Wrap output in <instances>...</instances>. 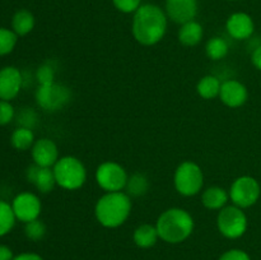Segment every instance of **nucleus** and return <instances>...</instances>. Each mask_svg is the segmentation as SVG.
<instances>
[{
    "label": "nucleus",
    "instance_id": "0eeeda50",
    "mask_svg": "<svg viewBox=\"0 0 261 260\" xmlns=\"http://www.w3.org/2000/svg\"><path fill=\"white\" fill-rule=\"evenodd\" d=\"M36 103L46 112H56L63 110L71 99V89L65 84L54 82L38 86L35 92Z\"/></svg>",
    "mask_w": 261,
    "mask_h": 260
},
{
    "label": "nucleus",
    "instance_id": "a211bd4d",
    "mask_svg": "<svg viewBox=\"0 0 261 260\" xmlns=\"http://www.w3.org/2000/svg\"><path fill=\"white\" fill-rule=\"evenodd\" d=\"M204 28L198 20H190L180 25L177 33L178 42L186 47H193V46L199 45L203 40Z\"/></svg>",
    "mask_w": 261,
    "mask_h": 260
},
{
    "label": "nucleus",
    "instance_id": "c9c22d12",
    "mask_svg": "<svg viewBox=\"0 0 261 260\" xmlns=\"http://www.w3.org/2000/svg\"><path fill=\"white\" fill-rule=\"evenodd\" d=\"M227 2H236V0H227Z\"/></svg>",
    "mask_w": 261,
    "mask_h": 260
},
{
    "label": "nucleus",
    "instance_id": "c756f323",
    "mask_svg": "<svg viewBox=\"0 0 261 260\" xmlns=\"http://www.w3.org/2000/svg\"><path fill=\"white\" fill-rule=\"evenodd\" d=\"M112 4L124 14H134L143 5L142 0H112Z\"/></svg>",
    "mask_w": 261,
    "mask_h": 260
},
{
    "label": "nucleus",
    "instance_id": "ddd939ff",
    "mask_svg": "<svg viewBox=\"0 0 261 260\" xmlns=\"http://www.w3.org/2000/svg\"><path fill=\"white\" fill-rule=\"evenodd\" d=\"M249 98V91L242 82L237 79H227L222 82L219 99L229 109H239L244 106Z\"/></svg>",
    "mask_w": 261,
    "mask_h": 260
},
{
    "label": "nucleus",
    "instance_id": "423d86ee",
    "mask_svg": "<svg viewBox=\"0 0 261 260\" xmlns=\"http://www.w3.org/2000/svg\"><path fill=\"white\" fill-rule=\"evenodd\" d=\"M219 233L228 240H237L244 236L249 227V219L244 209L236 205H226L217 216Z\"/></svg>",
    "mask_w": 261,
    "mask_h": 260
},
{
    "label": "nucleus",
    "instance_id": "7ed1b4c3",
    "mask_svg": "<svg viewBox=\"0 0 261 260\" xmlns=\"http://www.w3.org/2000/svg\"><path fill=\"white\" fill-rule=\"evenodd\" d=\"M155 227L162 241L177 245L186 241L193 235L195 222L186 209L173 206L161 213L155 222Z\"/></svg>",
    "mask_w": 261,
    "mask_h": 260
},
{
    "label": "nucleus",
    "instance_id": "bb28decb",
    "mask_svg": "<svg viewBox=\"0 0 261 260\" xmlns=\"http://www.w3.org/2000/svg\"><path fill=\"white\" fill-rule=\"evenodd\" d=\"M46 233H47V227H46L45 222L41 221L40 218L24 223V235L31 241H41L45 239Z\"/></svg>",
    "mask_w": 261,
    "mask_h": 260
},
{
    "label": "nucleus",
    "instance_id": "9b49d317",
    "mask_svg": "<svg viewBox=\"0 0 261 260\" xmlns=\"http://www.w3.org/2000/svg\"><path fill=\"white\" fill-rule=\"evenodd\" d=\"M24 78L17 66L7 65L0 69V99L12 101L19 94Z\"/></svg>",
    "mask_w": 261,
    "mask_h": 260
},
{
    "label": "nucleus",
    "instance_id": "f257e3e1",
    "mask_svg": "<svg viewBox=\"0 0 261 260\" xmlns=\"http://www.w3.org/2000/svg\"><path fill=\"white\" fill-rule=\"evenodd\" d=\"M167 14L155 4H143L133 15V37L143 46H154L161 42L167 32Z\"/></svg>",
    "mask_w": 261,
    "mask_h": 260
},
{
    "label": "nucleus",
    "instance_id": "a878e982",
    "mask_svg": "<svg viewBox=\"0 0 261 260\" xmlns=\"http://www.w3.org/2000/svg\"><path fill=\"white\" fill-rule=\"evenodd\" d=\"M18 36L12 28L0 27V56L9 55L17 46Z\"/></svg>",
    "mask_w": 261,
    "mask_h": 260
},
{
    "label": "nucleus",
    "instance_id": "b1692460",
    "mask_svg": "<svg viewBox=\"0 0 261 260\" xmlns=\"http://www.w3.org/2000/svg\"><path fill=\"white\" fill-rule=\"evenodd\" d=\"M228 42L221 36H214L209 38L205 43V54L211 60L218 61L228 55Z\"/></svg>",
    "mask_w": 261,
    "mask_h": 260
},
{
    "label": "nucleus",
    "instance_id": "2eb2a0df",
    "mask_svg": "<svg viewBox=\"0 0 261 260\" xmlns=\"http://www.w3.org/2000/svg\"><path fill=\"white\" fill-rule=\"evenodd\" d=\"M226 30L233 40H249L255 32L254 19H252L251 15L245 12L232 13L227 18Z\"/></svg>",
    "mask_w": 261,
    "mask_h": 260
},
{
    "label": "nucleus",
    "instance_id": "39448f33",
    "mask_svg": "<svg viewBox=\"0 0 261 260\" xmlns=\"http://www.w3.org/2000/svg\"><path fill=\"white\" fill-rule=\"evenodd\" d=\"M173 185L180 195L186 198L198 195L204 186L203 170L193 161H184L173 173Z\"/></svg>",
    "mask_w": 261,
    "mask_h": 260
},
{
    "label": "nucleus",
    "instance_id": "c85d7f7f",
    "mask_svg": "<svg viewBox=\"0 0 261 260\" xmlns=\"http://www.w3.org/2000/svg\"><path fill=\"white\" fill-rule=\"evenodd\" d=\"M17 122L19 126L28 127V129L33 130V127H36V125L38 122L37 112L33 109H30V107L22 109L19 111V114L17 115Z\"/></svg>",
    "mask_w": 261,
    "mask_h": 260
},
{
    "label": "nucleus",
    "instance_id": "dca6fc26",
    "mask_svg": "<svg viewBox=\"0 0 261 260\" xmlns=\"http://www.w3.org/2000/svg\"><path fill=\"white\" fill-rule=\"evenodd\" d=\"M25 177L28 183L32 184L41 194L51 193L55 186H58L54 170L51 167H41L33 163L25 171Z\"/></svg>",
    "mask_w": 261,
    "mask_h": 260
},
{
    "label": "nucleus",
    "instance_id": "4468645a",
    "mask_svg": "<svg viewBox=\"0 0 261 260\" xmlns=\"http://www.w3.org/2000/svg\"><path fill=\"white\" fill-rule=\"evenodd\" d=\"M31 155L35 165L41 167H51L59 161V148L56 143L50 138L36 139L35 144L31 148Z\"/></svg>",
    "mask_w": 261,
    "mask_h": 260
},
{
    "label": "nucleus",
    "instance_id": "aec40b11",
    "mask_svg": "<svg viewBox=\"0 0 261 260\" xmlns=\"http://www.w3.org/2000/svg\"><path fill=\"white\" fill-rule=\"evenodd\" d=\"M35 24V15L28 9L17 10L12 18V30L14 31L18 37H23L32 32Z\"/></svg>",
    "mask_w": 261,
    "mask_h": 260
},
{
    "label": "nucleus",
    "instance_id": "412c9836",
    "mask_svg": "<svg viewBox=\"0 0 261 260\" xmlns=\"http://www.w3.org/2000/svg\"><path fill=\"white\" fill-rule=\"evenodd\" d=\"M149 188L150 184L147 176L142 172H134L127 178L125 193L130 198H140V196H144L149 191Z\"/></svg>",
    "mask_w": 261,
    "mask_h": 260
},
{
    "label": "nucleus",
    "instance_id": "473e14b6",
    "mask_svg": "<svg viewBox=\"0 0 261 260\" xmlns=\"http://www.w3.org/2000/svg\"><path fill=\"white\" fill-rule=\"evenodd\" d=\"M251 63L257 70L261 71V43L255 46L254 51H252L251 54Z\"/></svg>",
    "mask_w": 261,
    "mask_h": 260
},
{
    "label": "nucleus",
    "instance_id": "9d476101",
    "mask_svg": "<svg viewBox=\"0 0 261 260\" xmlns=\"http://www.w3.org/2000/svg\"><path fill=\"white\" fill-rule=\"evenodd\" d=\"M10 204H12L17 221L28 223V222L40 218L42 203L37 194L31 193V191H23V193L15 195Z\"/></svg>",
    "mask_w": 261,
    "mask_h": 260
},
{
    "label": "nucleus",
    "instance_id": "4be33fe9",
    "mask_svg": "<svg viewBox=\"0 0 261 260\" xmlns=\"http://www.w3.org/2000/svg\"><path fill=\"white\" fill-rule=\"evenodd\" d=\"M222 82L216 75H204L196 84V92L203 99H213L219 97Z\"/></svg>",
    "mask_w": 261,
    "mask_h": 260
},
{
    "label": "nucleus",
    "instance_id": "2f4dec72",
    "mask_svg": "<svg viewBox=\"0 0 261 260\" xmlns=\"http://www.w3.org/2000/svg\"><path fill=\"white\" fill-rule=\"evenodd\" d=\"M218 260H251V257L245 250L229 249L224 251Z\"/></svg>",
    "mask_w": 261,
    "mask_h": 260
},
{
    "label": "nucleus",
    "instance_id": "f03ea898",
    "mask_svg": "<svg viewBox=\"0 0 261 260\" xmlns=\"http://www.w3.org/2000/svg\"><path fill=\"white\" fill-rule=\"evenodd\" d=\"M132 208V198L125 191L105 193L94 205V217L105 228H117L127 221Z\"/></svg>",
    "mask_w": 261,
    "mask_h": 260
},
{
    "label": "nucleus",
    "instance_id": "20e7f679",
    "mask_svg": "<svg viewBox=\"0 0 261 260\" xmlns=\"http://www.w3.org/2000/svg\"><path fill=\"white\" fill-rule=\"evenodd\" d=\"M56 185L68 191H75L83 188L88 173L84 163L74 155H64L59 158L53 167Z\"/></svg>",
    "mask_w": 261,
    "mask_h": 260
},
{
    "label": "nucleus",
    "instance_id": "1a4fd4ad",
    "mask_svg": "<svg viewBox=\"0 0 261 260\" xmlns=\"http://www.w3.org/2000/svg\"><path fill=\"white\" fill-rule=\"evenodd\" d=\"M228 194L233 205L246 209L257 203L261 195V186L255 177L244 175L231 184Z\"/></svg>",
    "mask_w": 261,
    "mask_h": 260
},
{
    "label": "nucleus",
    "instance_id": "f8f14e48",
    "mask_svg": "<svg viewBox=\"0 0 261 260\" xmlns=\"http://www.w3.org/2000/svg\"><path fill=\"white\" fill-rule=\"evenodd\" d=\"M198 0H166L165 12L168 19L176 24H184L195 19L198 15Z\"/></svg>",
    "mask_w": 261,
    "mask_h": 260
},
{
    "label": "nucleus",
    "instance_id": "cd10ccee",
    "mask_svg": "<svg viewBox=\"0 0 261 260\" xmlns=\"http://www.w3.org/2000/svg\"><path fill=\"white\" fill-rule=\"evenodd\" d=\"M35 76L38 86L54 83L56 82V69L51 63H43L37 68Z\"/></svg>",
    "mask_w": 261,
    "mask_h": 260
},
{
    "label": "nucleus",
    "instance_id": "f704fd0d",
    "mask_svg": "<svg viewBox=\"0 0 261 260\" xmlns=\"http://www.w3.org/2000/svg\"><path fill=\"white\" fill-rule=\"evenodd\" d=\"M15 255L13 250L4 244H0V260H13Z\"/></svg>",
    "mask_w": 261,
    "mask_h": 260
},
{
    "label": "nucleus",
    "instance_id": "5701e85b",
    "mask_svg": "<svg viewBox=\"0 0 261 260\" xmlns=\"http://www.w3.org/2000/svg\"><path fill=\"white\" fill-rule=\"evenodd\" d=\"M36 142L35 133L32 129L28 127L18 126L17 129L13 130L12 135H10V144L14 149L20 150H28L33 147Z\"/></svg>",
    "mask_w": 261,
    "mask_h": 260
},
{
    "label": "nucleus",
    "instance_id": "f3484780",
    "mask_svg": "<svg viewBox=\"0 0 261 260\" xmlns=\"http://www.w3.org/2000/svg\"><path fill=\"white\" fill-rule=\"evenodd\" d=\"M229 200L228 190L221 186H209L201 193V204L209 211H221Z\"/></svg>",
    "mask_w": 261,
    "mask_h": 260
},
{
    "label": "nucleus",
    "instance_id": "6ab92c4d",
    "mask_svg": "<svg viewBox=\"0 0 261 260\" xmlns=\"http://www.w3.org/2000/svg\"><path fill=\"white\" fill-rule=\"evenodd\" d=\"M160 240L157 227L155 224L142 223L134 229L133 233V241L140 249H150L157 244Z\"/></svg>",
    "mask_w": 261,
    "mask_h": 260
},
{
    "label": "nucleus",
    "instance_id": "393cba45",
    "mask_svg": "<svg viewBox=\"0 0 261 260\" xmlns=\"http://www.w3.org/2000/svg\"><path fill=\"white\" fill-rule=\"evenodd\" d=\"M15 214L13 212L12 204L0 200V237L9 233L15 226Z\"/></svg>",
    "mask_w": 261,
    "mask_h": 260
},
{
    "label": "nucleus",
    "instance_id": "7c9ffc66",
    "mask_svg": "<svg viewBox=\"0 0 261 260\" xmlns=\"http://www.w3.org/2000/svg\"><path fill=\"white\" fill-rule=\"evenodd\" d=\"M15 117L14 106L10 101H3L0 99V126L10 124Z\"/></svg>",
    "mask_w": 261,
    "mask_h": 260
},
{
    "label": "nucleus",
    "instance_id": "72a5a7b5",
    "mask_svg": "<svg viewBox=\"0 0 261 260\" xmlns=\"http://www.w3.org/2000/svg\"><path fill=\"white\" fill-rule=\"evenodd\" d=\"M13 260H45V259H43L40 254H37V252L27 251V252H20V254L15 255Z\"/></svg>",
    "mask_w": 261,
    "mask_h": 260
},
{
    "label": "nucleus",
    "instance_id": "6e6552de",
    "mask_svg": "<svg viewBox=\"0 0 261 260\" xmlns=\"http://www.w3.org/2000/svg\"><path fill=\"white\" fill-rule=\"evenodd\" d=\"M94 178L102 190L106 193H115L125 190L129 175L120 163L115 161H105L96 168Z\"/></svg>",
    "mask_w": 261,
    "mask_h": 260
}]
</instances>
